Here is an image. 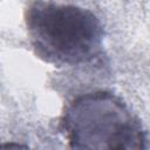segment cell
<instances>
[{
    "label": "cell",
    "instance_id": "6da1fadb",
    "mask_svg": "<svg viewBox=\"0 0 150 150\" xmlns=\"http://www.w3.org/2000/svg\"><path fill=\"white\" fill-rule=\"evenodd\" d=\"M26 27L35 55L47 63L81 66L102 53L103 25L87 8L36 0L26 12Z\"/></svg>",
    "mask_w": 150,
    "mask_h": 150
},
{
    "label": "cell",
    "instance_id": "7a4b0ae2",
    "mask_svg": "<svg viewBox=\"0 0 150 150\" xmlns=\"http://www.w3.org/2000/svg\"><path fill=\"white\" fill-rule=\"evenodd\" d=\"M61 128L73 149L148 148L141 120L111 91H90L74 98L62 116Z\"/></svg>",
    "mask_w": 150,
    "mask_h": 150
}]
</instances>
